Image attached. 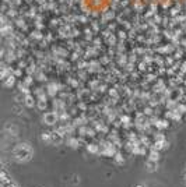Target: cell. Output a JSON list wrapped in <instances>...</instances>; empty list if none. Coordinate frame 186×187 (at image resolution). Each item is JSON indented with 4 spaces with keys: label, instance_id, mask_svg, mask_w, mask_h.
I'll list each match as a JSON object with an SVG mask.
<instances>
[{
    "label": "cell",
    "instance_id": "obj_2",
    "mask_svg": "<svg viewBox=\"0 0 186 187\" xmlns=\"http://www.w3.org/2000/svg\"><path fill=\"white\" fill-rule=\"evenodd\" d=\"M185 183H186V174H185Z\"/></svg>",
    "mask_w": 186,
    "mask_h": 187
},
{
    "label": "cell",
    "instance_id": "obj_3",
    "mask_svg": "<svg viewBox=\"0 0 186 187\" xmlns=\"http://www.w3.org/2000/svg\"><path fill=\"white\" fill-rule=\"evenodd\" d=\"M137 187H142V186H137Z\"/></svg>",
    "mask_w": 186,
    "mask_h": 187
},
{
    "label": "cell",
    "instance_id": "obj_1",
    "mask_svg": "<svg viewBox=\"0 0 186 187\" xmlns=\"http://www.w3.org/2000/svg\"><path fill=\"white\" fill-rule=\"evenodd\" d=\"M148 166H150V168H148L150 170H154V169H155V168H154V166H155V164H154V162H150Z\"/></svg>",
    "mask_w": 186,
    "mask_h": 187
}]
</instances>
